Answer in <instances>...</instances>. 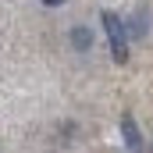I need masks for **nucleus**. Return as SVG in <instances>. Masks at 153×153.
Instances as JSON below:
<instances>
[{"label": "nucleus", "mask_w": 153, "mask_h": 153, "mask_svg": "<svg viewBox=\"0 0 153 153\" xmlns=\"http://www.w3.org/2000/svg\"><path fill=\"white\" fill-rule=\"evenodd\" d=\"M100 22H103L107 43H111V57H114L117 64H125V61H128V29H125V22L117 18L114 11H103Z\"/></svg>", "instance_id": "1"}, {"label": "nucleus", "mask_w": 153, "mask_h": 153, "mask_svg": "<svg viewBox=\"0 0 153 153\" xmlns=\"http://www.w3.org/2000/svg\"><path fill=\"white\" fill-rule=\"evenodd\" d=\"M121 135H125V146L132 153H139L143 150V135H139V128H135V117L132 114H125L121 117Z\"/></svg>", "instance_id": "2"}, {"label": "nucleus", "mask_w": 153, "mask_h": 153, "mask_svg": "<svg viewBox=\"0 0 153 153\" xmlns=\"http://www.w3.org/2000/svg\"><path fill=\"white\" fill-rule=\"evenodd\" d=\"M71 43H75V50H89V46H93V32H89L85 25H75V29H71Z\"/></svg>", "instance_id": "3"}, {"label": "nucleus", "mask_w": 153, "mask_h": 153, "mask_svg": "<svg viewBox=\"0 0 153 153\" xmlns=\"http://www.w3.org/2000/svg\"><path fill=\"white\" fill-rule=\"evenodd\" d=\"M43 4H46V7H61L64 0H43Z\"/></svg>", "instance_id": "4"}]
</instances>
